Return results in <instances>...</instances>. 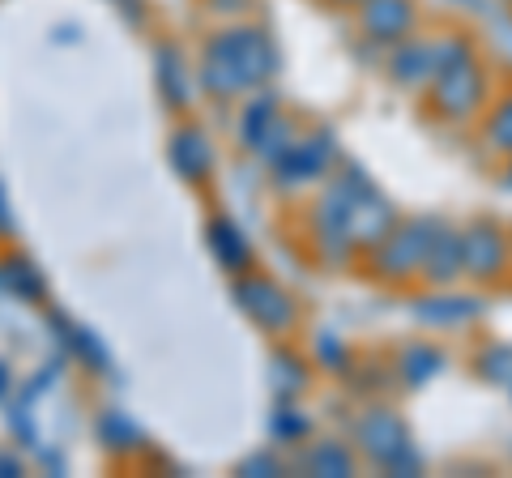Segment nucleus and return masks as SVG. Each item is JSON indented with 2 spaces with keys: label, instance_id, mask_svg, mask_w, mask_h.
Wrapping results in <instances>:
<instances>
[{
  "label": "nucleus",
  "instance_id": "f257e3e1",
  "mask_svg": "<svg viewBox=\"0 0 512 478\" xmlns=\"http://www.w3.org/2000/svg\"><path fill=\"white\" fill-rule=\"evenodd\" d=\"M192 65H197V90L205 99L231 107L256 86H274V77L282 73V47L274 30L256 18L214 22Z\"/></svg>",
  "mask_w": 512,
  "mask_h": 478
},
{
  "label": "nucleus",
  "instance_id": "f03ea898",
  "mask_svg": "<svg viewBox=\"0 0 512 478\" xmlns=\"http://www.w3.org/2000/svg\"><path fill=\"white\" fill-rule=\"evenodd\" d=\"M350 449L359 453L363 466H372L380 474L393 478H419L427 474V457L410 436V423L402 419V410L389 406L384 397H367L346 414V432Z\"/></svg>",
  "mask_w": 512,
  "mask_h": 478
},
{
  "label": "nucleus",
  "instance_id": "7ed1b4c3",
  "mask_svg": "<svg viewBox=\"0 0 512 478\" xmlns=\"http://www.w3.org/2000/svg\"><path fill=\"white\" fill-rule=\"evenodd\" d=\"M350 205H355V197H350L346 175L333 167L329 180L312 188V201L303 205V218H299L303 248L329 274H346V269L359 265V248L350 239Z\"/></svg>",
  "mask_w": 512,
  "mask_h": 478
},
{
  "label": "nucleus",
  "instance_id": "20e7f679",
  "mask_svg": "<svg viewBox=\"0 0 512 478\" xmlns=\"http://www.w3.org/2000/svg\"><path fill=\"white\" fill-rule=\"evenodd\" d=\"M444 222L448 218H440V214H402L393 222V231L359 257V269L376 286L410 291V286H419V269H423V257H427V244L436 239V231L444 227Z\"/></svg>",
  "mask_w": 512,
  "mask_h": 478
},
{
  "label": "nucleus",
  "instance_id": "39448f33",
  "mask_svg": "<svg viewBox=\"0 0 512 478\" xmlns=\"http://www.w3.org/2000/svg\"><path fill=\"white\" fill-rule=\"evenodd\" d=\"M342 163V146L338 133L329 124H316V129H299L286 146L265 163V180L278 197L295 201L303 193H312L333 175V167Z\"/></svg>",
  "mask_w": 512,
  "mask_h": 478
},
{
  "label": "nucleus",
  "instance_id": "423d86ee",
  "mask_svg": "<svg viewBox=\"0 0 512 478\" xmlns=\"http://www.w3.org/2000/svg\"><path fill=\"white\" fill-rule=\"evenodd\" d=\"M491 94H495V69L478 52L470 60H461V65L444 69L440 77H431V86L423 90V111L427 120L444 124V129H470L487 111Z\"/></svg>",
  "mask_w": 512,
  "mask_h": 478
},
{
  "label": "nucleus",
  "instance_id": "0eeeda50",
  "mask_svg": "<svg viewBox=\"0 0 512 478\" xmlns=\"http://www.w3.org/2000/svg\"><path fill=\"white\" fill-rule=\"evenodd\" d=\"M231 299L244 312V321L256 325V333H265L269 342H291L308 325V312H303L299 295L274 274H265L261 265L231 278Z\"/></svg>",
  "mask_w": 512,
  "mask_h": 478
},
{
  "label": "nucleus",
  "instance_id": "6e6552de",
  "mask_svg": "<svg viewBox=\"0 0 512 478\" xmlns=\"http://www.w3.org/2000/svg\"><path fill=\"white\" fill-rule=\"evenodd\" d=\"M299 133V120L286 111L282 94L274 86H256L239 99V111H235V146L244 150L248 158H261L269 163L286 141Z\"/></svg>",
  "mask_w": 512,
  "mask_h": 478
},
{
  "label": "nucleus",
  "instance_id": "1a4fd4ad",
  "mask_svg": "<svg viewBox=\"0 0 512 478\" xmlns=\"http://www.w3.org/2000/svg\"><path fill=\"white\" fill-rule=\"evenodd\" d=\"M461 227V282L491 291L512 278V235L500 218L478 214L457 222Z\"/></svg>",
  "mask_w": 512,
  "mask_h": 478
},
{
  "label": "nucleus",
  "instance_id": "9d476101",
  "mask_svg": "<svg viewBox=\"0 0 512 478\" xmlns=\"http://www.w3.org/2000/svg\"><path fill=\"white\" fill-rule=\"evenodd\" d=\"M410 316L427 333H466L487 316V299L478 291H461L457 286H423L410 299Z\"/></svg>",
  "mask_w": 512,
  "mask_h": 478
},
{
  "label": "nucleus",
  "instance_id": "9b49d317",
  "mask_svg": "<svg viewBox=\"0 0 512 478\" xmlns=\"http://www.w3.org/2000/svg\"><path fill=\"white\" fill-rule=\"evenodd\" d=\"M350 18H355V30L367 47L389 52L393 43L423 30V0H359Z\"/></svg>",
  "mask_w": 512,
  "mask_h": 478
},
{
  "label": "nucleus",
  "instance_id": "f8f14e48",
  "mask_svg": "<svg viewBox=\"0 0 512 478\" xmlns=\"http://www.w3.org/2000/svg\"><path fill=\"white\" fill-rule=\"evenodd\" d=\"M167 163L188 188H210L218 180V141L197 120H184L167 137Z\"/></svg>",
  "mask_w": 512,
  "mask_h": 478
},
{
  "label": "nucleus",
  "instance_id": "ddd939ff",
  "mask_svg": "<svg viewBox=\"0 0 512 478\" xmlns=\"http://www.w3.org/2000/svg\"><path fill=\"white\" fill-rule=\"evenodd\" d=\"M154 90L171 116H188L197 107V65L188 60V52L175 39L154 43Z\"/></svg>",
  "mask_w": 512,
  "mask_h": 478
},
{
  "label": "nucleus",
  "instance_id": "4468645a",
  "mask_svg": "<svg viewBox=\"0 0 512 478\" xmlns=\"http://www.w3.org/2000/svg\"><path fill=\"white\" fill-rule=\"evenodd\" d=\"M384 56V77L397 86V90H410V94H423L436 77V30H414L410 39L393 43Z\"/></svg>",
  "mask_w": 512,
  "mask_h": 478
},
{
  "label": "nucleus",
  "instance_id": "2eb2a0df",
  "mask_svg": "<svg viewBox=\"0 0 512 478\" xmlns=\"http://www.w3.org/2000/svg\"><path fill=\"white\" fill-rule=\"evenodd\" d=\"M389 368H393V385L397 389H402V393H419L436 376L448 372V350L436 338H410V342H402L389 355Z\"/></svg>",
  "mask_w": 512,
  "mask_h": 478
},
{
  "label": "nucleus",
  "instance_id": "dca6fc26",
  "mask_svg": "<svg viewBox=\"0 0 512 478\" xmlns=\"http://www.w3.org/2000/svg\"><path fill=\"white\" fill-rule=\"evenodd\" d=\"M265 385L274 393V402H303L316 389V368L308 359V350H299L295 338L291 342H274L265 363Z\"/></svg>",
  "mask_w": 512,
  "mask_h": 478
},
{
  "label": "nucleus",
  "instance_id": "f3484780",
  "mask_svg": "<svg viewBox=\"0 0 512 478\" xmlns=\"http://www.w3.org/2000/svg\"><path fill=\"white\" fill-rule=\"evenodd\" d=\"M205 248H210L214 265L227 278H239V274H248V269L261 265V261H256L252 235L239 227L231 214H210V222H205Z\"/></svg>",
  "mask_w": 512,
  "mask_h": 478
},
{
  "label": "nucleus",
  "instance_id": "a211bd4d",
  "mask_svg": "<svg viewBox=\"0 0 512 478\" xmlns=\"http://www.w3.org/2000/svg\"><path fill=\"white\" fill-rule=\"evenodd\" d=\"M295 470L312 478H350V474H359V453L338 432H325V436L312 432L295 449Z\"/></svg>",
  "mask_w": 512,
  "mask_h": 478
},
{
  "label": "nucleus",
  "instance_id": "6ab92c4d",
  "mask_svg": "<svg viewBox=\"0 0 512 478\" xmlns=\"http://www.w3.org/2000/svg\"><path fill=\"white\" fill-rule=\"evenodd\" d=\"M478 146H483L487 158H495V163H504V158L512 154V77L504 86H495L487 111L478 116Z\"/></svg>",
  "mask_w": 512,
  "mask_h": 478
},
{
  "label": "nucleus",
  "instance_id": "aec40b11",
  "mask_svg": "<svg viewBox=\"0 0 512 478\" xmlns=\"http://www.w3.org/2000/svg\"><path fill=\"white\" fill-rule=\"evenodd\" d=\"M457 282H461V227L457 222H444L436 239L427 244L419 286H457Z\"/></svg>",
  "mask_w": 512,
  "mask_h": 478
},
{
  "label": "nucleus",
  "instance_id": "412c9836",
  "mask_svg": "<svg viewBox=\"0 0 512 478\" xmlns=\"http://www.w3.org/2000/svg\"><path fill=\"white\" fill-rule=\"evenodd\" d=\"M94 436H99L103 449H107L111 457H120V461H128V457H146V453H150L146 432H141V427L128 419L120 406H111V410H103L99 419H94Z\"/></svg>",
  "mask_w": 512,
  "mask_h": 478
},
{
  "label": "nucleus",
  "instance_id": "4be33fe9",
  "mask_svg": "<svg viewBox=\"0 0 512 478\" xmlns=\"http://www.w3.org/2000/svg\"><path fill=\"white\" fill-rule=\"evenodd\" d=\"M308 359H312L316 376L325 372L329 380H346L350 368H355V359H359V350L350 346L338 329H316L312 342H308Z\"/></svg>",
  "mask_w": 512,
  "mask_h": 478
},
{
  "label": "nucleus",
  "instance_id": "5701e85b",
  "mask_svg": "<svg viewBox=\"0 0 512 478\" xmlns=\"http://www.w3.org/2000/svg\"><path fill=\"white\" fill-rule=\"evenodd\" d=\"M265 432H269V444H274V449H291L295 453L299 444L316 432V423H312V414L303 410L299 402H274Z\"/></svg>",
  "mask_w": 512,
  "mask_h": 478
},
{
  "label": "nucleus",
  "instance_id": "b1692460",
  "mask_svg": "<svg viewBox=\"0 0 512 478\" xmlns=\"http://www.w3.org/2000/svg\"><path fill=\"white\" fill-rule=\"evenodd\" d=\"M0 286H5L9 295H18L22 304H43V299H47L43 269L30 257H18V252H9V257L0 261Z\"/></svg>",
  "mask_w": 512,
  "mask_h": 478
},
{
  "label": "nucleus",
  "instance_id": "393cba45",
  "mask_svg": "<svg viewBox=\"0 0 512 478\" xmlns=\"http://www.w3.org/2000/svg\"><path fill=\"white\" fill-rule=\"evenodd\" d=\"M342 385L350 389V397H359V402H367V397H384L393 389V368H389V355H359L355 368H350V376L342 380Z\"/></svg>",
  "mask_w": 512,
  "mask_h": 478
},
{
  "label": "nucleus",
  "instance_id": "a878e982",
  "mask_svg": "<svg viewBox=\"0 0 512 478\" xmlns=\"http://www.w3.org/2000/svg\"><path fill=\"white\" fill-rule=\"evenodd\" d=\"M470 368L478 372V380H487L495 389H508L512 385V342L504 338H483L470 355Z\"/></svg>",
  "mask_w": 512,
  "mask_h": 478
},
{
  "label": "nucleus",
  "instance_id": "bb28decb",
  "mask_svg": "<svg viewBox=\"0 0 512 478\" xmlns=\"http://www.w3.org/2000/svg\"><path fill=\"white\" fill-rule=\"evenodd\" d=\"M64 346L77 355V363H82L86 372H94V376H111V350H107V342L99 338L94 329H86V325H73L69 333H64Z\"/></svg>",
  "mask_w": 512,
  "mask_h": 478
},
{
  "label": "nucleus",
  "instance_id": "cd10ccee",
  "mask_svg": "<svg viewBox=\"0 0 512 478\" xmlns=\"http://www.w3.org/2000/svg\"><path fill=\"white\" fill-rule=\"evenodd\" d=\"M286 470H291V466H286L282 449H261V453H248V457L235 466V474H239V478H278V474H286Z\"/></svg>",
  "mask_w": 512,
  "mask_h": 478
},
{
  "label": "nucleus",
  "instance_id": "c85d7f7f",
  "mask_svg": "<svg viewBox=\"0 0 512 478\" xmlns=\"http://www.w3.org/2000/svg\"><path fill=\"white\" fill-rule=\"evenodd\" d=\"M197 5L210 22H239V18H256L261 0H197Z\"/></svg>",
  "mask_w": 512,
  "mask_h": 478
},
{
  "label": "nucleus",
  "instance_id": "c756f323",
  "mask_svg": "<svg viewBox=\"0 0 512 478\" xmlns=\"http://www.w3.org/2000/svg\"><path fill=\"white\" fill-rule=\"evenodd\" d=\"M111 5H116L133 26H146V18H150V5H146V0H111Z\"/></svg>",
  "mask_w": 512,
  "mask_h": 478
},
{
  "label": "nucleus",
  "instance_id": "7c9ffc66",
  "mask_svg": "<svg viewBox=\"0 0 512 478\" xmlns=\"http://www.w3.org/2000/svg\"><path fill=\"white\" fill-rule=\"evenodd\" d=\"M22 474H26V461L18 453L0 449V478H22Z\"/></svg>",
  "mask_w": 512,
  "mask_h": 478
},
{
  "label": "nucleus",
  "instance_id": "2f4dec72",
  "mask_svg": "<svg viewBox=\"0 0 512 478\" xmlns=\"http://www.w3.org/2000/svg\"><path fill=\"white\" fill-rule=\"evenodd\" d=\"M9 235H13V210H9L5 184H0V239H9Z\"/></svg>",
  "mask_w": 512,
  "mask_h": 478
},
{
  "label": "nucleus",
  "instance_id": "473e14b6",
  "mask_svg": "<svg viewBox=\"0 0 512 478\" xmlns=\"http://www.w3.org/2000/svg\"><path fill=\"white\" fill-rule=\"evenodd\" d=\"M325 9H333V13H355L359 9V0H320Z\"/></svg>",
  "mask_w": 512,
  "mask_h": 478
},
{
  "label": "nucleus",
  "instance_id": "72a5a7b5",
  "mask_svg": "<svg viewBox=\"0 0 512 478\" xmlns=\"http://www.w3.org/2000/svg\"><path fill=\"white\" fill-rule=\"evenodd\" d=\"M500 184L508 188V193H512V154L504 158V167H500Z\"/></svg>",
  "mask_w": 512,
  "mask_h": 478
},
{
  "label": "nucleus",
  "instance_id": "f704fd0d",
  "mask_svg": "<svg viewBox=\"0 0 512 478\" xmlns=\"http://www.w3.org/2000/svg\"><path fill=\"white\" fill-rule=\"evenodd\" d=\"M56 30H60V35H56V43H77V35H73L77 26H56Z\"/></svg>",
  "mask_w": 512,
  "mask_h": 478
},
{
  "label": "nucleus",
  "instance_id": "c9c22d12",
  "mask_svg": "<svg viewBox=\"0 0 512 478\" xmlns=\"http://www.w3.org/2000/svg\"><path fill=\"white\" fill-rule=\"evenodd\" d=\"M453 5H461V9H474V13H483V9H487V0H453Z\"/></svg>",
  "mask_w": 512,
  "mask_h": 478
},
{
  "label": "nucleus",
  "instance_id": "e433bc0d",
  "mask_svg": "<svg viewBox=\"0 0 512 478\" xmlns=\"http://www.w3.org/2000/svg\"><path fill=\"white\" fill-rule=\"evenodd\" d=\"M9 385H13V376H9V368H5V363H0V397L9 393Z\"/></svg>",
  "mask_w": 512,
  "mask_h": 478
},
{
  "label": "nucleus",
  "instance_id": "4c0bfd02",
  "mask_svg": "<svg viewBox=\"0 0 512 478\" xmlns=\"http://www.w3.org/2000/svg\"><path fill=\"white\" fill-rule=\"evenodd\" d=\"M500 5H512V0H500Z\"/></svg>",
  "mask_w": 512,
  "mask_h": 478
},
{
  "label": "nucleus",
  "instance_id": "58836bf2",
  "mask_svg": "<svg viewBox=\"0 0 512 478\" xmlns=\"http://www.w3.org/2000/svg\"><path fill=\"white\" fill-rule=\"evenodd\" d=\"M508 393H512V385H508Z\"/></svg>",
  "mask_w": 512,
  "mask_h": 478
},
{
  "label": "nucleus",
  "instance_id": "ea45409f",
  "mask_svg": "<svg viewBox=\"0 0 512 478\" xmlns=\"http://www.w3.org/2000/svg\"><path fill=\"white\" fill-rule=\"evenodd\" d=\"M508 235H512V227H508Z\"/></svg>",
  "mask_w": 512,
  "mask_h": 478
}]
</instances>
